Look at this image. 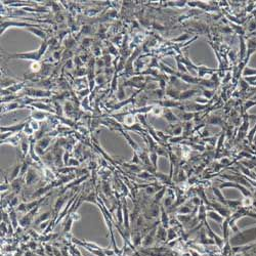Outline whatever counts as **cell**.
<instances>
[{"label":"cell","instance_id":"19","mask_svg":"<svg viewBox=\"0 0 256 256\" xmlns=\"http://www.w3.org/2000/svg\"><path fill=\"white\" fill-rule=\"evenodd\" d=\"M23 108H26L25 105H19L17 102H11L7 106L6 108H4V110L2 111L4 113V112H7V111H13V110H16V109H23Z\"/></svg>","mask_w":256,"mask_h":256},{"label":"cell","instance_id":"15","mask_svg":"<svg viewBox=\"0 0 256 256\" xmlns=\"http://www.w3.org/2000/svg\"><path fill=\"white\" fill-rule=\"evenodd\" d=\"M157 239L160 240V241H165L167 239V232H166V228H163V226H160V228H158Z\"/></svg>","mask_w":256,"mask_h":256},{"label":"cell","instance_id":"11","mask_svg":"<svg viewBox=\"0 0 256 256\" xmlns=\"http://www.w3.org/2000/svg\"><path fill=\"white\" fill-rule=\"evenodd\" d=\"M161 214H162V217H161V221H162V226L165 228H168L169 226V218H168V215H167V213L165 212V210H164V207H161Z\"/></svg>","mask_w":256,"mask_h":256},{"label":"cell","instance_id":"36","mask_svg":"<svg viewBox=\"0 0 256 256\" xmlns=\"http://www.w3.org/2000/svg\"><path fill=\"white\" fill-rule=\"evenodd\" d=\"M68 165H70V166H72V165H79V162L77 160H74V159H70Z\"/></svg>","mask_w":256,"mask_h":256},{"label":"cell","instance_id":"7","mask_svg":"<svg viewBox=\"0 0 256 256\" xmlns=\"http://www.w3.org/2000/svg\"><path fill=\"white\" fill-rule=\"evenodd\" d=\"M154 236H155V231H152L150 234H148L147 236L143 238V247H149L150 245H152L153 242H154Z\"/></svg>","mask_w":256,"mask_h":256},{"label":"cell","instance_id":"20","mask_svg":"<svg viewBox=\"0 0 256 256\" xmlns=\"http://www.w3.org/2000/svg\"><path fill=\"white\" fill-rule=\"evenodd\" d=\"M49 214H50V212H45V213H43V214H41V215H39V216H38V218L35 220V224L38 225V224H41V223H43V221H45L46 219H48Z\"/></svg>","mask_w":256,"mask_h":256},{"label":"cell","instance_id":"6","mask_svg":"<svg viewBox=\"0 0 256 256\" xmlns=\"http://www.w3.org/2000/svg\"><path fill=\"white\" fill-rule=\"evenodd\" d=\"M118 130H119L120 132H121V133H122V135H123V136H124V137H125V139H126V140H127V142H128V143H129V146H130V147H131V148H132V149H133V150H134V151H137V150H138V146L136 145V143H135V142H134V140H133V139H132V138H131V136H130V135H129V134L127 133V132H125V131H123V130H122V128H120V129H118Z\"/></svg>","mask_w":256,"mask_h":256},{"label":"cell","instance_id":"8","mask_svg":"<svg viewBox=\"0 0 256 256\" xmlns=\"http://www.w3.org/2000/svg\"><path fill=\"white\" fill-rule=\"evenodd\" d=\"M32 107H35L37 108L38 110L40 111H47V112H51V113H54V110H52L51 107H49V106L43 104V102H34V104L31 105Z\"/></svg>","mask_w":256,"mask_h":256},{"label":"cell","instance_id":"10","mask_svg":"<svg viewBox=\"0 0 256 256\" xmlns=\"http://www.w3.org/2000/svg\"><path fill=\"white\" fill-rule=\"evenodd\" d=\"M37 180V175L33 169H29L27 171V176H26V182L28 184H34Z\"/></svg>","mask_w":256,"mask_h":256},{"label":"cell","instance_id":"37","mask_svg":"<svg viewBox=\"0 0 256 256\" xmlns=\"http://www.w3.org/2000/svg\"><path fill=\"white\" fill-rule=\"evenodd\" d=\"M69 154L66 152L65 153V156H64V164L65 165H68V163H69Z\"/></svg>","mask_w":256,"mask_h":256},{"label":"cell","instance_id":"4","mask_svg":"<svg viewBox=\"0 0 256 256\" xmlns=\"http://www.w3.org/2000/svg\"><path fill=\"white\" fill-rule=\"evenodd\" d=\"M210 206H213V208L216 210V212L219 213L222 217L223 216H224V217H229V215H231V213H229V210L223 207V205H220V204H218V203H211Z\"/></svg>","mask_w":256,"mask_h":256},{"label":"cell","instance_id":"39","mask_svg":"<svg viewBox=\"0 0 256 256\" xmlns=\"http://www.w3.org/2000/svg\"><path fill=\"white\" fill-rule=\"evenodd\" d=\"M146 191H147V193H148V194H154V193L156 192V190L154 189V187H149Z\"/></svg>","mask_w":256,"mask_h":256},{"label":"cell","instance_id":"34","mask_svg":"<svg viewBox=\"0 0 256 256\" xmlns=\"http://www.w3.org/2000/svg\"><path fill=\"white\" fill-rule=\"evenodd\" d=\"M73 45H74V40H73V39L70 38V39H67L66 40V47L71 48Z\"/></svg>","mask_w":256,"mask_h":256},{"label":"cell","instance_id":"42","mask_svg":"<svg viewBox=\"0 0 256 256\" xmlns=\"http://www.w3.org/2000/svg\"><path fill=\"white\" fill-rule=\"evenodd\" d=\"M48 224H49V223L47 221H44L43 223H41V224H40V228H45Z\"/></svg>","mask_w":256,"mask_h":256},{"label":"cell","instance_id":"9","mask_svg":"<svg viewBox=\"0 0 256 256\" xmlns=\"http://www.w3.org/2000/svg\"><path fill=\"white\" fill-rule=\"evenodd\" d=\"M206 216H208L209 218L215 220V221L219 222V223L223 222V217L220 215L219 213H217L216 211H208V212L206 213Z\"/></svg>","mask_w":256,"mask_h":256},{"label":"cell","instance_id":"23","mask_svg":"<svg viewBox=\"0 0 256 256\" xmlns=\"http://www.w3.org/2000/svg\"><path fill=\"white\" fill-rule=\"evenodd\" d=\"M42 67H41V64L39 61H36V63H33L31 65V71L33 73H38L41 71Z\"/></svg>","mask_w":256,"mask_h":256},{"label":"cell","instance_id":"28","mask_svg":"<svg viewBox=\"0 0 256 256\" xmlns=\"http://www.w3.org/2000/svg\"><path fill=\"white\" fill-rule=\"evenodd\" d=\"M178 213H182V215L184 214H189L191 213V209L189 207H187V206H181V207L178 208Z\"/></svg>","mask_w":256,"mask_h":256},{"label":"cell","instance_id":"17","mask_svg":"<svg viewBox=\"0 0 256 256\" xmlns=\"http://www.w3.org/2000/svg\"><path fill=\"white\" fill-rule=\"evenodd\" d=\"M47 113H43V112H32V118L36 121H39V120H44L47 116Z\"/></svg>","mask_w":256,"mask_h":256},{"label":"cell","instance_id":"27","mask_svg":"<svg viewBox=\"0 0 256 256\" xmlns=\"http://www.w3.org/2000/svg\"><path fill=\"white\" fill-rule=\"evenodd\" d=\"M197 92V90H190V91H185V92H182V95H180V98H189L190 96L194 95Z\"/></svg>","mask_w":256,"mask_h":256},{"label":"cell","instance_id":"2","mask_svg":"<svg viewBox=\"0 0 256 256\" xmlns=\"http://www.w3.org/2000/svg\"><path fill=\"white\" fill-rule=\"evenodd\" d=\"M26 95L33 96V98H48L51 95L50 91L40 90V89H27L26 90Z\"/></svg>","mask_w":256,"mask_h":256},{"label":"cell","instance_id":"24","mask_svg":"<svg viewBox=\"0 0 256 256\" xmlns=\"http://www.w3.org/2000/svg\"><path fill=\"white\" fill-rule=\"evenodd\" d=\"M122 205L118 206V209H117V219H118L119 223H123V212H122Z\"/></svg>","mask_w":256,"mask_h":256},{"label":"cell","instance_id":"38","mask_svg":"<svg viewBox=\"0 0 256 256\" xmlns=\"http://www.w3.org/2000/svg\"><path fill=\"white\" fill-rule=\"evenodd\" d=\"M61 52L60 51H54V54H52V57H54V60H60V58H61Z\"/></svg>","mask_w":256,"mask_h":256},{"label":"cell","instance_id":"25","mask_svg":"<svg viewBox=\"0 0 256 256\" xmlns=\"http://www.w3.org/2000/svg\"><path fill=\"white\" fill-rule=\"evenodd\" d=\"M150 158H151V160H152V163H153V165H154V168L156 169L157 168V161H158V154L156 152L153 151L151 153V155H150Z\"/></svg>","mask_w":256,"mask_h":256},{"label":"cell","instance_id":"13","mask_svg":"<svg viewBox=\"0 0 256 256\" xmlns=\"http://www.w3.org/2000/svg\"><path fill=\"white\" fill-rule=\"evenodd\" d=\"M28 31L32 32V33L35 34L37 37H39L40 39H42L43 41H44V40H46V33H45V32H43L42 30H40V29H36V28H28Z\"/></svg>","mask_w":256,"mask_h":256},{"label":"cell","instance_id":"32","mask_svg":"<svg viewBox=\"0 0 256 256\" xmlns=\"http://www.w3.org/2000/svg\"><path fill=\"white\" fill-rule=\"evenodd\" d=\"M24 129H25V132H26V133H28L29 135L33 133V131H34V130H33V128L31 127V125H30V124H28V123H27V124H26V126H25V128H24Z\"/></svg>","mask_w":256,"mask_h":256},{"label":"cell","instance_id":"40","mask_svg":"<svg viewBox=\"0 0 256 256\" xmlns=\"http://www.w3.org/2000/svg\"><path fill=\"white\" fill-rule=\"evenodd\" d=\"M139 176H140V177H143V178H149L150 177V174H148L147 172H143V173H140Z\"/></svg>","mask_w":256,"mask_h":256},{"label":"cell","instance_id":"1","mask_svg":"<svg viewBox=\"0 0 256 256\" xmlns=\"http://www.w3.org/2000/svg\"><path fill=\"white\" fill-rule=\"evenodd\" d=\"M9 58H16V60H28V61H39L41 58V54H39V50L30 51V52H24V54H8Z\"/></svg>","mask_w":256,"mask_h":256},{"label":"cell","instance_id":"14","mask_svg":"<svg viewBox=\"0 0 256 256\" xmlns=\"http://www.w3.org/2000/svg\"><path fill=\"white\" fill-rule=\"evenodd\" d=\"M69 196H66V197H61V198H58V200H57V202H55V204H54V211H55V213L58 214V211L61 210V207H63V205L65 204V202H66V200H67V198Z\"/></svg>","mask_w":256,"mask_h":256},{"label":"cell","instance_id":"3","mask_svg":"<svg viewBox=\"0 0 256 256\" xmlns=\"http://www.w3.org/2000/svg\"><path fill=\"white\" fill-rule=\"evenodd\" d=\"M27 123H20V124H16L13 125L10 127L8 126H3L1 127V133H4V132H13V133H17L19 131L23 130L25 128V126Z\"/></svg>","mask_w":256,"mask_h":256},{"label":"cell","instance_id":"16","mask_svg":"<svg viewBox=\"0 0 256 256\" xmlns=\"http://www.w3.org/2000/svg\"><path fill=\"white\" fill-rule=\"evenodd\" d=\"M50 143V138L49 137H42L41 139H39V142L37 143V147H39L42 150H45Z\"/></svg>","mask_w":256,"mask_h":256},{"label":"cell","instance_id":"35","mask_svg":"<svg viewBox=\"0 0 256 256\" xmlns=\"http://www.w3.org/2000/svg\"><path fill=\"white\" fill-rule=\"evenodd\" d=\"M172 201H173V199H171L170 197H167V198L165 199V202H164V205H165L166 207H168V206H170L172 204Z\"/></svg>","mask_w":256,"mask_h":256},{"label":"cell","instance_id":"33","mask_svg":"<svg viewBox=\"0 0 256 256\" xmlns=\"http://www.w3.org/2000/svg\"><path fill=\"white\" fill-rule=\"evenodd\" d=\"M123 98H124V91H123V86H122V85H120V86H119V93H118L119 101H122Z\"/></svg>","mask_w":256,"mask_h":256},{"label":"cell","instance_id":"18","mask_svg":"<svg viewBox=\"0 0 256 256\" xmlns=\"http://www.w3.org/2000/svg\"><path fill=\"white\" fill-rule=\"evenodd\" d=\"M30 148H31V147H29L28 139H26V138H23V139H22V143H20V150H22L23 156H24V157L28 154L29 149H30Z\"/></svg>","mask_w":256,"mask_h":256},{"label":"cell","instance_id":"5","mask_svg":"<svg viewBox=\"0 0 256 256\" xmlns=\"http://www.w3.org/2000/svg\"><path fill=\"white\" fill-rule=\"evenodd\" d=\"M122 209H123V222H124V225L126 229L129 228V215H128V209H127V203H126V200H123L122 203Z\"/></svg>","mask_w":256,"mask_h":256},{"label":"cell","instance_id":"41","mask_svg":"<svg viewBox=\"0 0 256 256\" xmlns=\"http://www.w3.org/2000/svg\"><path fill=\"white\" fill-rule=\"evenodd\" d=\"M67 67L69 68V69H72V68H73V61H72V60H69V61H68Z\"/></svg>","mask_w":256,"mask_h":256},{"label":"cell","instance_id":"43","mask_svg":"<svg viewBox=\"0 0 256 256\" xmlns=\"http://www.w3.org/2000/svg\"><path fill=\"white\" fill-rule=\"evenodd\" d=\"M236 256H242V255H240V254H238V255H236Z\"/></svg>","mask_w":256,"mask_h":256},{"label":"cell","instance_id":"12","mask_svg":"<svg viewBox=\"0 0 256 256\" xmlns=\"http://www.w3.org/2000/svg\"><path fill=\"white\" fill-rule=\"evenodd\" d=\"M213 193H214V195L216 196V198L218 199V201L221 203V204L223 205H225L226 206V203H228V200H226L224 197H223V195L221 194V192H220V190L218 189V187H213Z\"/></svg>","mask_w":256,"mask_h":256},{"label":"cell","instance_id":"26","mask_svg":"<svg viewBox=\"0 0 256 256\" xmlns=\"http://www.w3.org/2000/svg\"><path fill=\"white\" fill-rule=\"evenodd\" d=\"M176 237V232L173 228H168V232H167V240L168 241H172L174 238Z\"/></svg>","mask_w":256,"mask_h":256},{"label":"cell","instance_id":"22","mask_svg":"<svg viewBox=\"0 0 256 256\" xmlns=\"http://www.w3.org/2000/svg\"><path fill=\"white\" fill-rule=\"evenodd\" d=\"M11 187H13V191H14L16 193H19L20 190V182L19 179H14V180L11 182Z\"/></svg>","mask_w":256,"mask_h":256},{"label":"cell","instance_id":"30","mask_svg":"<svg viewBox=\"0 0 256 256\" xmlns=\"http://www.w3.org/2000/svg\"><path fill=\"white\" fill-rule=\"evenodd\" d=\"M164 193H165V187H163V189H162L160 192H159L157 195H156V197H155V203H157V202H159L161 200V198L162 197H163V195H164Z\"/></svg>","mask_w":256,"mask_h":256},{"label":"cell","instance_id":"31","mask_svg":"<svg viewBox=\"0 0 256 256\" xmlns=\"http://www.w3.org/2000/svg\"><path fill=\"white\" fill-rule=\"evenodd\" d=\"M165 116H166V119L168 120V121H175V120H177L175 118V116L173 115L170 111H167L165 113Z\"/></svg>","mask_w":256,"mask_h":256},{"label":"cell","instance_id":"21","mask_svg":"<svg viewBox=\"0 0 256 256\" xmlns=\"http://www.w3.org/2000/svg\"><path fill=\"white\" fill-rule=\"evenodd\" d=\"M73 221H74V219H73L72 217H69V218H68V220L66 221V223H65V226H64V232H70V229H71V228H72Z\"/></svg>","mask_w":256,"mask_h":256},{"label":"cell","instance_id":"29","mask_svg":"<svg viewBox=\"0 0 256 256\" xmlns=\"http://www.w3.org/2000/svg\"><path fill=\"white\" fill-rule=\"evenodd\" d=\"M9 218L11 220V222H13V228H17V215H16V212L14 211H11L10 214H9Z\"/></svg>","mask_w":256,"mask_h":256}]
</instances>
